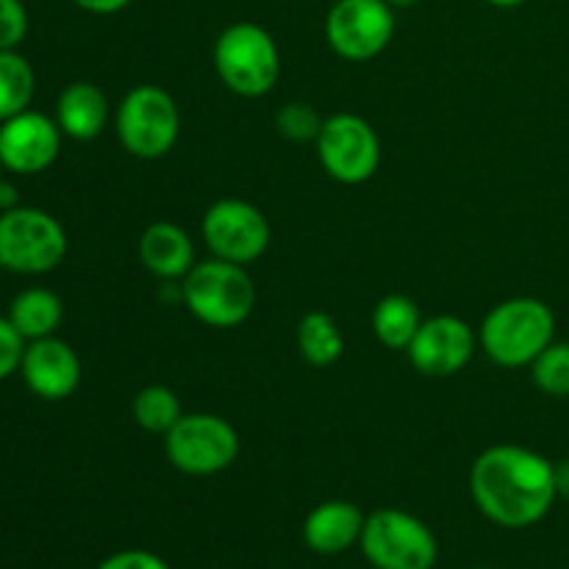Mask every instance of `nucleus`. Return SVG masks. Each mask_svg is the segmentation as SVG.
Listing matches in <instances>:
<instances>
[{"label":"nucleus","instance_id":"1","mask_svg":"<svg viewBox=\"0 0 569 569\" xmlns=\"http://www.w3.org/2000/svg\"><path fill=\"white\" fill-rule=\"evenodd\" d=\"M470 495L489 522L522 531L550 515L556 495L553 461L522 445H492L470 470Z\"/></svg>","mask_w":569,"mask_h":569},{"label":"nucleus","instance_id":"2","mask_svg":"<svg viewBox=\"0 0 569 569\" xmlns=\"http://www.w3.org/2000/svg\"><path fill=\"white\" fill-rule=\"evenodd\" d=\"M556 342V315L539 298H509L487 311L478 326V345L489 361L506 370L531 367L533 359Z\"/></svg>","mask_w":569,"mask_h":569},{"label":"nucleus","instance_id":"3","mask_svg":"<svg viewBox=\"0 0 569 569\" xmlns=\"http://www.w3.org/2000/svg\"><path fill=\"white\" fill-rule=\"evenodd\" d=\"M211 61L228 92L244 100L264 98L281 78V50L259 22H231L217 37Z\"/></svg>","mask_w":569,"mask_h":569},{"label":"nucleus","instance_id":"4","mask_svg":"<svg viewBox=\"0 0 569 569\" xmlns=\"http://www.w3.org/2000/svg\"><path fill=\"white\" fill-rule=\"evenodd\" d=\"M181 300L189 315L209 328H239L256 309V283L248 267L206 259L181 281Z\"/></svg>","mask_w":569,"mask_h":569},{"label":"nucleus","instance_id":"5","mask_svg":"<svg viewBox=\"0 0 569 569\" xmlns=\"http://www.w3.org/2000/svg\"><path fill=\"white\" fill-rule=\"evenodd\" d=\"M114 133L133 159L156 161L176 150L181 137L178 100L159 83H137L114 109Z\"/></svg>","mask_w":569,"mask_h":569},{"label":"nucleus","instance_id":"6","mask_svg":"<svg viewBox=\"0 0 569 569\" xmlns=\"http://www.w3.org/2000/svg\"><path fill=\"white\" fill-rule=\"evenodd\" d=\"M70 239L50 211L33 206L0 214V267L17 276H44L64 261Z\"/></svg>","mask_w":569,"mask_h":569},{"label":"nucleus","instance_id":"7","mask_svg":"<svg viewBox=\"0 0 569 569\" xmlns=\"http://www.w3.org/2000/svg\"><path fill=\"white\" fill-rule=\"evenodd\" d=\"M164 456L178 472L192 478H211L226 472L239 459L242 439L237 428L211 411H183L181 420L164 433Z\"/></svg>","mask_w":569,"mask_h":569},{"label":"nucleus","instance_id":"8","mask_svg":"<svg viewBox=\"0 0 569 569\" xmlns=\"http://www.w3.org/2000/svg\"><path fill=\"white\" fill-rule=\"evenodd\" d=\"M359 548L376 569H433L439 542L431 528L403 509L367 515Z\"/></svg>","mask_w":569,"mask_h":569},{"label":"nucleus","instance_id":"9","mask_svg":"<svg viewBox=\"0 0 569 569\" xmlns=\"http://www.w3.org/2000/svg\"><path fill=\"white\" fill-rule=\"evenodd\" d=\"M315 148L326 176L345 187H361L381 167V137L370 120L353 111L326 117Z\"/></svg>","mask_w":569,"mask_h":569},{"label":"nucleus","instance_id":"10","mask_svg":"<svg viewBox=\"0 0 569 569\" xmlns=\"http://www.w3.org/2000/svg\"><path fill=\"white\" fill-rule=\"evenodd\" d=\"M398 17L387 0H337L326 14V42L339 59L365 64L392 44Z\"/></svg>","mask_w":569,"mask_h":569},{"label":"nucleus","instance_id":"11","mask_svg":"<svg viewBox=\"0 0 569 569\" xmlns=\"http://www.w3.org/2000/svg\"><path fill=\"white\" fill-rule=\"evenodd\" d=\"M200 237L214 259L250 267L270 250L272 228L259 206L242 198H220L206 209Z\"/></svg>","mask_w":569,"mask_h":569},{"label":"nucleus","instance_id":"12","mask_svg":"<svg viewBox=\"0 0 569 569\" xmlns=\"http://www.w3.org/2000/svg\"><path fill=\"white\" fill-rule=\"evenodd\" d=\"M478 350V331L470 322L456 315H437L422 320L406 356L420 376L453 378L470 367Z\"/></svg>","mask_w":569,"mask_h":569},{"label":"nucleus","instance_id":"13","mask_svg":"<svg viewBox=\"0 0 569 569\" xmlns=\"http://www.w3.org/2000/svg\"><path fill=\"white\" fill-rule=\"evenodd\" d=\"M61 139L64 133L56 117L26 109L0 122V161L14 176H39L56 164Z\"/></svg>","mask_w":569,"mask_h":569},{"label":"nucleus","instance_id":"14","mask_svg":"<svg viewBox=\"0 0 569 569\" xmlns=\"http://www.w3.org/2000/svg\"><path fill=\"white\" fill-rule=\"evenodd\" d=\"M20 376L39 400L59 403V400L72 398L81 387L83 367L70 342L59 337H44L26 345Z\"/></svg>","mask_w":569,"mask_h":569},{"label":"nucleus","instance_id":"15","mask_svg":"<svg viewBox=\"0 0 569 569\" xmlns=\"http://www.w3.org/2000/svg\"><path fill=\"white\" fill-rule=\"evenodd\" d=\"M139 261L159 281L181 283L198 264L192 233L172 220L150 222L139 237Z\"/></svg>","mask_w":569,"mask_h":569},{"label":"nucleus","instance_id":"16","mask_svg":"<svg viewBox=\"0 0 569 569\" xmlns=\"http://www.w3.org/2000/svg\"><path fill=\"white\" fill-rule=\"evenodd\" d=\"M367 515L350 500H322L306 515L303 542L317 556L348 553L359 545Z\"/></svg>","mask_w":569,"mask_h":569},{"label":"nucleus","instance_id":"17","mask_svg":"<svg viewBox=\"0 0 569 569\" xmlns=\"http://www.w3.org/2000/svg\"><path fill=\"white\" fill-rule=\"evenodd\" d=\"M111 103L92 81L67 83L56 100V122L72 142H92L109 128Z\"/></svg>","mask_w":569,"mask_h":569},{"label":"nucleus","instance_id":"18","mask_svg":"<svg viewBox=\"0 0 569 569\" xmlns=\"http://www.w3.org/2000/svg\"><path fill=\"white\" fill-rule=\"evenodd\" d=\"M11 326L20 331V337L26 342H33V339L56 337L61 320H64V303H61L59 295L53 289L44 287H31L22 289L9 306Z\"/></svg>","mask_w":569,"mask_h":569},{"label":"nucleus","instance_id":"19","mask_svg":"<svg viewBox=\"0 0 569 569\" xmlns=\"http://www.w3.org/2000/svg\"><path fill=\"white\" fill-rule=\"evenodd\" d=\"M422 320L420 306L409 298V295H387L376 303L370 317L372 337L378 339V345H383L387 350H400L406 353V348L411 345L415 333L420 331Z\"/></svg>","mask_w":569,"mask_h":569},{"label":"nucleus","instance_id":"20","mask_svg":"<svg viewBox=\"0 0 569 569\" xmlns=\"http://www.w3.org/2000/svg\"><path fill=\"white\" fill-rule=\"evenodd\" d=\"M298 353L309 367L326 370L345 353V333L328 311H309L298 322Z\"/></svg>","mask_w":569,"mask_h":569},{"label":"nucleus","instance_id":"21","mask_svg":"<svg viewBox=\"0 0 569 569\" xmlns=\"http://www.w3.org/2000/svg\"><path fill=\"white\" fill-rule=\"evenodd\" d=\"M131 417L144 433L164 437L183 417L181 398L176 395V389L164 387V383H148V387L133 395Z\"/></svg>","mask_w":569,"mask_h":569},{"label":"nucleus","instance_id":"22","mask_svg":"<svg viewBox=\"0 0 569 569\" xmlns=\"http://www.w3.org/2000/svg\"><path fill=\"white\" fill-rule=\"evenodd\" d=\"M37 76L31 61L17 50H0V122L31 109Z\"/></svg>","mask_w":569,"mask_h":569},{"label":"nucleus","instance_id":"23","mask_svg":"<svg viewBox=\"0 0 569 569\" xmlns=\"http://www.w3.org/2000/svg\"><path fill=\"white\" fill-rule=\"evenodd\" d=\"M528 370L539 392L548 398H569V342H550Z\"/></svg>","mask_w":569,"mask_h":569},{"label":"nucleus","instance_id":"24","mask_svg":"<svg viewBox=\"0 0 569 569\" xmlns=\"http://www.w3.org/2000/svg\"><path fill=\"white\" fill-rule=\"evenodd\" d=\"M322 120L326 117L317 114L315 106L303 103V100H292V103L281 106L276 114V131L281 133L289 142H315L317 133H320Z\"/></svg>","mask_w":569,"mask_h":569},{"label":"nucleus","instance_id":"25","mask_svg":"<svg viewBox=\"0 0 569 569\" xmlns=\"http://www.w3.org/2000/svg\"><path fill=\"white\" fill-rule=\"evenodd\" d=\"M28 33V11L22 0H0V50H17Z\"/></svg>","mask_w":569,"mask_h":569},{"label":"nucleus","instance_id":"26","mask_svg":"<svg viewBox=\"0 0 569 569\" xmlns=\"http://www.w3.org/2000/svg\"><path fill=\"white\" fill-rule=\"evenodd\" d=\"M26 339L20 337L9 317H0V381L20 372L22 353H26Z\"/></svg>","mask_w":569,"mask_h":569},{"label":"nucleus","instance_id":"27","mask_svg":"<svg viewBox=\"0 0 569 569\" xmlns=\"http://www.w3.org/2000/svg\"><path fill=\"white\" fill-rule=\"evenodd\" d=\"M94 569H170V565L159 553H153V550L131 548L120 550V553H111L109 559L100 561Z\"/></svg>","mask_w":569,"mask_h":569},{"label":"nucleus","instance_id":"28","mask_svg":"<svg viewBox=\"0 0 569 569\" xmlns=\"http://www.w3.org/2000/svg\"><path fill=\"white\" fill-rule=\"evenodd\" d=\"M81 11L87 14H98V17H109V14H120L126 11L133 0H72Z\"/></svg>","mask_w":569,"mask_h":569},{"label":"nucleus","instance_id":"29","mask_svg":"<svg viewBox=\"0 0 569 569\" xmlns=\"http://www.w3.org/2000/svg\"><path fill=\"white\" fill-rule=\"evenodd\" d=\"M553 476H556V495L559 498L569 500V459H561L553 465Z\"/></svg>","mask_w":569,"mask_h":569},{"label":"nucleus","instance_id":"30","mask_svg":"<svg viewBox=\"0 0 569 569\" xmlns=\"http://www.w3.org/2000/svg\"><path fill=\"white\" fill-rule=\"evenodd\" d=\"M17 206H20V200H17L14 183L0 181V214H3V211L17 209Z\"/></svg>","mask_w":569,"mask_h":569},{"label":"nucleus","instance_id":"31","mask_svg":"<svg viewBox=\"0 0 569 569\" xmlns=\"http://www.w3.org/2000/svg\"><path fill=\"white\" fill-rule=\"evenodd\" d=\"M483 3L495 6V9H520V6L528 3V0H483Z\"/></svg>","mask_w":569,"mask_h":569},{"label":"nucleus","instance_id":"32","mask_svg":"<svg viewBox=\"0 0 569 569\" xmlns=\"http://www.w3.org/2000/svg\"><path fill=\"white\" fill-rule=\"evenodd\" d=\"M387 3L398 11V9H411V6H420L422 0H387Z\"/></svg>","mask_w":569,"mask_h":569},{"label":"nucleus","instance_id":"33","mask_svg":"<svg viewBox=\"0 0 569 569\" xmlns=\"http://www.w3.org/2000/svg\"><path fill=\"white\" fill-rule=\"evenodd\" d=\"M3 172H6V167H3V161H0V181H3Z\"/></svg>","mask_w":569,"mask_h":569},{"label":"nucleus","instance_id":"34","mask_svg":"<svg viewBox=\"0 0 569 569\" xmlns=\"http://www.w3.org/2000/svg\"><path fill=\"white\" fill-rule=\"evenodd\" d=\"M478 569H489V567H478Z\"/></svg>","mask_w":569,"mask_h":569},{"label":"nucleus","instance_id":"35","mask_svg":"<svg viewBox=\"0 0 569 569\" xmlns=\"http://www.w3.org/2000/svg\"><path fill=\"white\" fill-rule=\"evenodd\" d=\"M0 270H3V267H0Z\"/></svg>","mask_w":569,"mask_h":569}]
</instances>
